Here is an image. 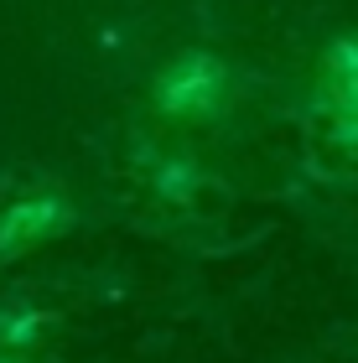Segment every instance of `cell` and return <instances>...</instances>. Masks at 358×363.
Wrapping results in <instances>:
<instances>
[{"label":"cell","mask_w":358,"mask_h":363,"mask_svg":"<svg viewBox=\"0 0 358 363\" xmlns=\"http://www.w3.org/2000/svg\"><path fill=\"white\" fill-rule=\"evenodd\" d=\"M161 187H167L172 197H182V192H192V172H182V167H172V172H161Z\"/></svg>","instance_id":"3"},{"label":"cell","mask_w":358,"mask_h":363,"mask_svg":"<svg viewBox=\"0 0 358 363\" xmlns=\"http://www.w3.org/2000/svg\"><path fill=\"white\" fill-rule=\"evenodd\" d=\"M62 223H68V203L62 197H52V192L26 197L11 213H0V255H16L21 244H37L47 234H57Z\"/></svg>","instance_id":"2"},{"label":"cell","mask_w":358,"mask_h":363,"mask_svg":"<svg viewBox=\"0 0 358 363\" xmlns=\"http://www.w3.org/2000/svg\"><path fill=\"white\" fill-rule=\"evenodd\" d=\"M0 363H11V358H0Z\"/></svg>","instance_id":"4"},{"label":"cell","mask_w":358,"mask_h":363,"mask_svg":"<svg viewBox=\"0 0 358 363\" xmlns=\"http://www.w3.org/2000/svg\"><path fill=\"white\" fill-rule=\"evenodd\" d=\"M223 99V68L213 57H182L161 78V109L172 114H213Z\"/></svg>","instance_id":"1"}]
</instances>
